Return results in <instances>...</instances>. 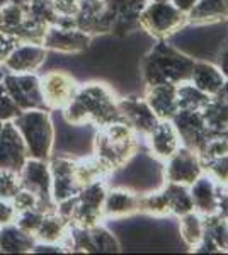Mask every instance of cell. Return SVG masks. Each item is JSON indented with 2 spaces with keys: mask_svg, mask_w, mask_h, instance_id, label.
Returning <instances> with one entry per match:
<instances>
[{
  "mask_svg": "<svg viewBox=\"0 0 228 255\" xmlns=\"http://www.w3.org/2000/svg\"><path fill=\"white\" fill-rule=\"evenodd\" d=\"M7 3H10V0H0V7L7 5Z\"/></svg>",
  "mask_w": 228,
  "mask_h": 255,
  "instance_id": "45",
  "label": "cell"
},
{
  "mask_svg": "<svg viewBox=\"0 0 228 255\" xmlns=\"http://www.w3.org/2000/svg\"><path fill=\"white\" fill-rule=\"evenodd\" d=\"M194 211L201 216H213L218 213L220 184L215 182L208 174H203L193 186H189Z\"/></svg>",
  "mask_w": 228,
  "mask_h": 255,
  "instance_id": "22",
  "label": "cell"
},
{
  "mask_svg": "<svg viewBox=\"0 0 228 255\" xmlns=\"http://www.w3.org/2000/svg\"><path fill=\"white\" fill-rule=\"evenodd\" d=\"M203 168H205V174H208L220 186L228 184V155L203 163Z\"/></svg>",
  "mask_w": 228,
  "mask_h": 255,
  "instance_id": "35",
  "label": "cell"
},
{
  "mask_svg": "<svg viewBox=\"0 0 228 255\" xmlns=\"http://www.w3.org/2000/svg\"><path fill=\"white\" fill-rule=\"evenodd\" d=\"M143 139L148 146V153H150L157 162H162V163L167 158H171L182 146L179 131L174 126L172 121H159V125L153 128L152 133Z\"/></svg>",
  "mask_w": 228,
  "mask_h": 255,
  "instance_id": "17",
  "label": "cell"
},
{
  "mask_svg": "<svg viewBox=\"0 0 228 255\" xmlns=\"http://www.w3.org/2000/svg\"><path fill=\"white\" fill-rule=\"evenodd\" d=\"M3 123H5V121H2V119H0V131H2V128H3Z\"/></svg>",
  "mask_w": 228,
  "mask_h": 255,
  "instance_id": "46",
  "label": "cell"
},
{
  "mask_svg": "<svg viewBox=\"0 0 228 255\" xmlns=\"http://www.w3.org/2000/svg\"><path fill=\"white\" fill-rule=\"evenodd\" d=\"M171 2H172L174 5H176L181 12H184V14L188 15L189 12L193 10V7L196 5V3L200 2V0H171Z\"/></svg>",
  "mask_w": 228,
  "mask_h": 255,
  "instance_id": "42",
  "label": "cell"
},
{
  "mask_svg": "<svg viewBox=\"0 0 228 255\" xmlns=\"http://www.w3.org/2000/svg\"><path fill=\"white\" fill-rule=\"evenodd\" d=\"M109 187L107 180H95L82 187L73 197L56 206L72 226H92L102 223V204Z\"/></svg>",
  "mask_w": 228,
  "mask_h": 255,
  "instance_id": "5",
  "label": "cell"
},
{
  "mask_svg": "<svg viewBox=\"0 0 228 255\" xmlns=\"http://www.w3.org/2000/svg\"><path fill=\"white\" fill-rule=\"evenodd\" d=\"M22 187L19 172L14 170H0V197L2 199H12Z\"/></svg>",
  "mask_w": 228,
  "mask_h": 255,
  "instance_id": "33",
  "label": "cell"
},
{
  "mask_svg": "<svg viewBox=\"0 0 228 255\" xmlns=\"http://www.w3.org/2000/svg\"><path fill=\"white\" fill-rule=\"evenodd\" d=\"M211 99L213 97L201 92L191 82H182V84L177 85V106H179V111H198V113H203L208 108Z\"/></svg>",
  "mask_w": 228,
  "mask_h": 255,
  "instance_id": "29",
  "label": "cell"
},
{
  "mask_svg": "<svg viewBox=\"0 0 228 255\" xmlns=\"http://www.w3.org/2000/svg\"><path fill=\"white\" fill-rule=\"evenodd\" d=\"M188 26V15L171 0H147L140 12V29L155 41L169 39Z\"/></svg>",
  "mask_w": 228,
  "mask_h": 255,
  "instance_id": "6",
  "label": "cell"
},
{
  "mask_svg": "<svg viewBox=\"0 0 228 255\" xmlns=\"http://www.w3.org/2000/svg\"><path fill=\"white\" fill-rule=\"evenodd\" d=\"M118 96L104 82L80 84L73 101L61 111L65 121L72 126L90 125L95 129L114 121H121Z\"/></svg>",
  "mask_w": 228,
  "mask_h": 255,
  "instance_id": "1",
  "label": "cell"
},
{
  "mask_svg": "<svg viewBox=\"0 0 228 255\" xmlns=\"http://www.w3.org/2000/svg\"><path fill=\"white\" fill-rule=\"evenodd\" d=\"M213 102H215V104H218L220 108H222L228 114V80H227V84L223 85V89L213 97Z\"/></svg>",
  "mask_w": 228,
  "mask_h": 255,
  "instance_id": "41",
  "label": "cell"
},
{
  "mask_svg": "<svg viewBox=\"0 0 228 255\" xmlns=\"http://www.w3.org/2000/svg\"><path fill=\"white\" fill-rule=\"evenodd\" d=\"M75 160L72 157H49L48 167L51 174V197L53 203L60 204L70 199L82 189L75 174Z\"/></svg>",
  "mask_w": 228,
  "mask_h": 255,
  "instance_id": "12",
  "label": "cell"
},
{
  "mask_svg": "<svg viewBox=\"0 0 228 255\" xmlns=\"http://www.w3.org/2000/svg\"><path fill=\"white\" fill-rule=\"evenodd\" d=\"M217 65H218V68L222 70L223 75H225V79L228 80V39L223 41L222 48H220Z\"/></svg>",
  "mask_w": 228,
  "mask_h": 255,
  "instance_id": "40",
  "label": "cell"
},
{
  "mask_svg": "<svg viewBox=\"0 0 228 255\" xmlns=\"http://www.w3.org/2000/svg\"><path fill=\"white\" fill-rule=\"evenodd\" d=\"M44 213L41 208H34V209H27V211H22V213H17V216H15V221L14 223L19 226L20 230H24V232L31 233V235H34L36 230H38V226L41 225V220H43Z\"/></svg>",
  "mask_w": 228,
  "mask_h": 255,
  "instance_id": "34",
  "label": "cell"
},
{
  "mask_svg": "<svg viewBox=\"0 0 228 255\" xmlns=\"http://www.w3.org/2000/svg\"><path fill=\"white\" fill-rule=\"evenodd\" d=\"M26 14L32 22L44 27L58 22V14L53 7V0H31L26 7Z\"/></svg>",
  "mask_w": 228,
  "mask_h": 255,
  "instance_id": "32",
  "label": "cell"
},
{
  "mask_svg": "<svg viewBox=\"0 0 228 255\" xmlns=\"http://www.w3.org/2000/svg\"><path fill=\"white\" fill-rule=\"evenodd\" d=\"M61 247L68 254H113L121 250L118 238L102 223L92 226H72L67 240L63 242Z\"/></svg>",
  "mask_w": 228,
  "mask_h": 255,
  "instance_id": "7",
  "label": "cell"
},
{
  "mask_svg": "<svg viewBox=\"0 0 228 255\" xmlns=\"http://www.w3.org/2000/svg\"><path fill=\"white\" fill-rule=\"evenodd\" d=\"M27 158L26 143L17 128L12 121H5L0 131V170L20 172Z\"/></svg>",
  "mask_w": 228,
  "mask_h": 255,
  "instance_id": "15",
  "label": "cell"
},
{
  "mask_svg": "<svg viewBox=\"0 0 228 255\" xmlns=\"http://www.w3.org/2000/svg\"><path fill=\"white\" fill-rule=\"evenodd\" d=\"M92 43V36L80 31L73 26H61V24H53L48 26L41 46H44L48 51L56 53H82L89 48Z\"/></svg>",
  "mask_w": 228,
  "mask_h": 255,
  "instance_id": "14",
  "label": "cell"
},
{
  "mask_svg": "<svg viewBox=\"0 0 228 255\" xmlns=\"http://www.w3.org/2000/svg\"><path fill=\"white\" fill-rule=\"evenodd\" d=\"M70 221L61 215L58 209L46 211L41 220V225L38 226L34 233V238L38 244H53V245H63L70 233Z\"/></svg>",
  "mask_w": 228,
  "mask_h": 255,
  "instance_id": "23",
  "label": "cell"
},
{
  "mask_svg": "<svg viewBox=\"0 0 228 255\" xmlns=\"http://www.w3.org/2000/svg\"><path fill=\"white\" fill-rule=\"evenodd\" d=\"M17 211H15L14 204L9 199H2L0 197V226H5L9 223H14Z\"/></svg>",
  "mask_w": 228,
  "mask_h": 255,
  "instance_id": "38",
  "label": "cell"
},
{
  "mask_svg": "<svg viewBox=\"0 0 228 255\" xmlns=\"http://www.w3.org/2000/svg\"><path fill=\"white\" fill-rule=\"evenodd\" d=\"M205 174L200 155L188 146H181L171 158L164 162V182L193 186Z\"/></svg>",
  "mask_w": 228,
  "mask_h": 255,
  "instance_id": "11",
  "label": "cell"
},
{
  "mask_svg": "<svg viewBox=\"0 0 228 255\" xmlns=\"http://www.w3.org/2000/svg\"><path fill=\"white\" fill-rule=\"evenodd\" d=\"M106 3L113 15L111 34L126 36L140 29V12L147 0H107Z\"/></svg>",
  "mask_w": 228,
  "mask_h": 255,
  "instance_id": "18",
  "label": "cell"
},
{
  "mask_svg": "<svg viewBox=\"0 0 228 255\" xmlns=\"http://www.w3.org/2000/svg\"><path fill=\"white\" fill-rule=\"evenodd\" d=\"M196 58L181 51L167 39H159L140 60V75L145 87L159 84L179 85L191 80Z\"/></svg>",
  "mask_w": 228,
  "mask_h": 255,
  "instance_id": "2",
  "label": "cell"
},
{
  "mask_svg": "<svg viewBox=\"0 0 228 255\" xmlns=\"http://www.w3.org/2000/svg\"><path fill=\"white\" fill-rule=\"evenodd\" d=\"M9 72H10V70L7 68L5 65H3V63L0 65V82H2V79H3V77H5V75H7V73H9Z\"/></svg>",
  "mask_w": 228,
  "mask_h": 255,
  "instance_id": "43",
  "label": "cell"
},
{
  "mask_svg": "<svg viewBox=\"0 0 228 255\" xmlns=\"http://www.w3.org/2000/svg\"><path fill=\"white\" fill-rule=\"evenodd\" d=\"M138 213H143V215H148L152 218H159V220L172 216L162 189H159V191L147 192V194H140V197H138Z\"/></svg>",
  "mask_w": 228,
  "mask_h": 255,
  "instance_id": "31",
  "label": "cell"
},
{
  "mask_svg": "<svg viewBox=\"0 0 228 255\" xmlns=\"http://www.w3.org/2000/svg\"><path fill=\"white\" fill-rule=\"evenodd\" d=\"M12 123L26 143L29 158L48 160L51 157L53 145H55V126L51 121V111H20V114Z\"/></svg>",
  "mask_w": 228,
  "mask_h": 255,
  "instance_id": "4",
  "label": "cell"
},
{
  "mask_svg": "<svg viewBox=\"0 0 228 255\" xmlns=\"http://www.w3.org/2000/svg\"><path fill=\"white\" fill-rule=\"evenodd\" d=\"M26 7L7 3L0 7V32L17 38L20 27L26 22Z\"/></svg>",
  "mask_w": 228,
  "mask_h": 255,
  "instance_id": "30",
  "label": "cell"
},
{
  "mask_svg": "<svg viewBox=\"0 0 228 255\" xmlns=\"http://www.w3.org/2000/svg\"><path fill=\"white\" fill-rule=\"evenodd\" d=\"M140 194L128 187H107L104 204H102V218L106 220H124L138 215Z\"/></svg>",
  "mask_w": 228,
  "mask_h": 255,
  "instance_id": "19",
  "label": "cell"
},
{
  "mask_svg": "<svg viewBox=\"0 0 228 255\" xmlns=\"http://www.w3.org/2000/svg\"><path fill=\"white\" fill-rule=\"evenodd\" d=\"M31 0H10V3H15V5H22V7H27Z\"/></svg>",
  "mask_w": 228,
  "mask_h": 255,
  "instance_id": "44",
  "label": "cell"
},
{
  "mask_svg": "<svg viewBox=\"0 0 228 255\" xmlns=\"http://www.w3.org/2000/svg\"><path fill=\"white\" fill-rule=\"evenodd\" d=\"M41 94L48 111H63L73 101L80 84L68 72L51 70L39 77Z\"/></svg>",
  "mask_w": 228,
  "mask_h": 255,
  "instance_id": "8",
  "label": "cell"
},
{
  "mask_svg": "<svg viewBox=\"0 0 228 255\" xmlns=\"http://www.w3.org/2000/svg\"><path fill=\"white\" fill-rule=\"evenodd\" d=\"M20 114V109L14 104V101L7 94V90L3 89V85L0 84V119L2 121H14Z\"/></svg>",
  "mask_w": 228,
  "mask_h": 255,
  "instance_id": "37",
  "label": "cell"
},
{
  "mask_svg": "<svg viewBox=\"0 0 228 255\" xmlns=\"http://www.w3.org/2000/svg\"><path fill=\"white\" fill-rule=\"evenodd\" d=\"M228 20V0H200L188 14V26H211Z\"/></svg>",
  "mask_w": 228,
  "mask_h": 255,
  "instance_id": "25",
  "label": "cell"
},
{
  "mask_svg": "<svg viewBox=\"0 0 228 255\" xmlns=\"http://www.w3.org/2000/svg\"><path fill=\"white\" fill-rule=\"evenodd\" d=\"M118 108L121 114V121L126 123L140 138H147L159 125V118L153 114L152 108L143 97L126 96L118 99Z\"/></svg>",
  "mask_w": 228,
  "mask_h": 255,
  "instance_id": "13",
  "label": "cell"
},
{
  "mask_svg": "<svg viewBox=\"0 0 228 255\" xmlns=\"http://www.w3.org/2000/svg\"><path fill=\"white\" fill-rule=\"evenodd\" d=\"M143 99L148 102L159 121H171L179 111L177 106V85L159 84L145 87Z\"/></svg>",
  "mask_w": 228,
  "mask_h": 255,
  "instance_id": "21",
  "label": "cell"
},
{
  "mask_svg": "<svg viewBox=\"0 0 228 255\" xmlns=\"http://www.w3.org/2000/svg\"><path fill=\"white\" fill-rule=\"evenodd\" d=\"M36 244L34 235L20 230L15 223L0 226V254H31Z\"/></svg>",
  "mask_w": 228,
  "mask_h": 255,
  "instance_id": "26",
  "label": "cell"
},
{
  "mask_svg": "<svg viewBox=\"0 0 228 255\" xmlns=\"http://www.w3.org/2000/svg\"><path fill=\"white\" fill-rule=\"evenodd\" d=\"M10 201H12V204H14V208L17 213L27 211V209H34V208H41L38 196H36L34 192L29 191V189H24V187H20L19 192L12 197Z\"/></svg>",
  "mask_w": 228,
  "mask_h": 255,
  "instance_id": "36",
  "label": "cell"
},
{
  "mask_svg": "<svg viewBox=\"0 0 228 255\" xmlns=\"http://www.w3.org/2000/svg\"><path fill=\"white\" fill-rule=\"evenodd\" d=\"M48 56V49L41 44L19 43L3 61L12 73H36L43 67Z\"/></svg>",
  "mask_w": 228,
  "mask_h": 255,
  "instance_id": "20",
  "label": "cell"
},
{
  "mask_svg": "<svg viewBox=\"0 0 228 255\" xmlns=\"http://www.w3.org/2000/svg\"><path fill=\"white\" fill-rule=\"evenodd\" d=\"M19 44L17 38H14V36H9V34H3V32H0V65L3 63V61L7 60V56L12 53V49Z\"/></svg>",
  "mask_w": 228,
  "mask_h": 255,
  "instance_id": "39",
  "label": "cell"
},
{
  "mask_svg": "<svg viewBox=\"0 0 228 255\" xmlns=\"http://www.w3.org/2000/svg\"><path fill=\"white\" fill-rule=\"evenodd\" d=\"M138 134L126 123L114 121L97 129L94 136L92 155L111 172L119 170L131 162L140 148Z\"/></svg>",
  "mask_w": 228,
  "mask_h": 255,
  "instance_id": "3",
  "label": "cell"
},
{
  "mask_svg": "<svg viewBox=\"0 0 228 255\" xmlns=\"http://www.w3.org/2000/svg\"><path fill=\"white\" fill-rule=\"evenodd\" d=\"M171 121L179 131L182 146H188L193 151L200 153L203 145L208 138V129H206L203 113L198 111H177L176 116Z\"/></svg>",
  "mask_w": 228,
  "mask_h": 255,
  "instance_id": "16",
  "label": "cell"
},
{
  "mask_svg": "<svg viewBox=\"0 0 228 255\" xmlns=\"http://www.w3.org/2000/svg\"><path fill=\"white\" fill-rule=\"evenodd\" d=\"M0 84L20 111L48 109L43 101L39 75L36 73H12L9 72Z\"/></svg>",
  "mask_w": 228,
  "mask_h": 255,
  "instance_id": "9",
  "label": "cell"
},
{
  "mask_svg": "<svg viewBox=\"0 0 228 255\" xmlns=\"http://www.w3.org/2000/svg\"><path fill=\"white\" fill-rule=\"evenodd\" d=\"M189 82L194 87L200 89L201 92L215 97L220 90L223 89V85L227 84V79L222 73V70L218 68L217 63H211V61H205V60H196Z\"/></svg>",
  "mask_w": 228,
  "mask_h": 255,
  "instance_id": "24",
  "label": "cell"
},
{
  "mask_svg": "<svg viewBox=\"0 0 228 255\" xmlns=\"http://www.w3.org/2000/svg\"><path fill=\"white\" fill-rule=\"evenodd\" d=\"M162 192L165 196V201L169 204L172 216H182L189 211H194L193 199H191V191L188 186L182 184H174V182H164V186L160 187Z\"/></svg>",
  "mask_w": 228,
  "mask_h": 255,
  "instance_id": "28",
  "label": "cell"
},
{
  "mask_svg": "<svg viewBox=\"0 0 228 255\" xmlns=\"http://www.w3.org/2000/svg\"><path fill=\"white\" fill-rule=\"evenodd\" d=\"M179 235L191 252H196L205 237V216L196 211L179 216Z\"/></svg>",
  "mask_w": 228,
  "mask_h": 255,
  "instance_id": "27",
  "label": "cell"
},
{
  "mask_svg": "<svg viewBox=\"0 0 228 255\" xmlns=\"http://www.w3.org/2000/svg\"><path fill=\"white\" fill-rule=\"evenodd\" d=\"M20 184L24 189L34 192L39 199V206L43 211L56 209V204L51 197V174H49L48 160L27 158L19 172Z\"/></svg>",
  "mask_w": 228,
  "mask_h": 255,
  "instance_id": "10",
  "label": "cell"
}]
</instances>
